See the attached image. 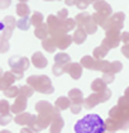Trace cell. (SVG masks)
<instances>
[{"instance_id":"1","label":"cell","mask_w":129,"mask_h":133,"mask_svg":"<svg viewBox=\"0 0 129 133\" xmlns=\"http://www.w3.org/2000/svg\"><path fill=\"white\" fill-rule=\"evenodd\" d=\"M105 122L98 114H87L75 124L76 133H105Z\"/></svg>"},{"instance_id":"6","label":"cell","mask_w":129,"mask_h":133,"mask_svg":"<svg viewBox=\"0 0 129 133\" xmlns=\"http://www.w3.org/2000/svg\"><path fill=\"white\" fill-rule=\"evenodd\" d=\"M105 55H106V48H104V47H103V48L99 47V48L95 50V56H96V57H104Z\"/></svg>"},{"instance_id":"7","label":"cell","mask_w":129,"mask_h":133,"mask_svg":"<svg viewBox=\"0 0 129 133\" xmlns=\"http://www.w3.org/2000/svg\"><path fill=\"white\" fill-rule=\"evenodd\" d=\"M33 24H38L42 22V14H36L34 17H33Z\"/></svg>"},{"instance_id":"5","label":"cell","mask_w":129,"mask_h":133,"mask_svg":"<svg viewBox=\"0 0 129 133\" xmlns=\"http://www.w3.org/2000/svg\"><path fill=\"white\" fill-rule=\"evenodd\" d=\"M56 105L61 108V109H66L67 107H69V102H67V99H65V98H61L58 99L57 102H56Z\"/></svg>"},{"instance_id":"10","label":"cell","mask_w":129,"mask_h":133,"mask_svg":"<svg viewBox=\"0 0 129 133\" xmlns=\"http://www.w3.org/2000/svg\"><path fill=\"white\" fill-rule=\"evenodd\" d=\"M1 133H10V132H6V131H3V132Z\"/></svg>"},{"instance_id":"9","label":"cell","mask_w":129,"mask_h":133,"mask_svg":"<svg viewBox=\"0 0 129 133\" xmlns=\"http://www.w3.org/2000/svg\"><path fill=\"white\" fill-rule=\"evenodd\" d=\"M123 52H124V55L129 58V48L128 47H124V48H123Z\"/></svg>"},{"instance_id":"8","label":"cell","mask_w":129,"mask_h":133,"mask_svg":"<svg viewBox=\"0 0 129 133\" xmlns=\"http://www.w3.org/2000/svg\"><path fill=\"white\" fill-rule=\"evenodd\" d=\"M23 11L28 13L27 6H24V5H18V14H19V15H24V13H23Z\"/></svg>"},{"instance_id":"2","label":"cell","mask_w":129,"mask_h":133,"mask_svg":"<svg viewBox=\"0 0 129 133\" xmlns=\"http://www.w3.org/2000/svg\"><path fill=\"white\" fill-rule=\"evenodd\" d=\"M33 62H34V65L37 66V67H40V69H43V67H46V65H47V61H46V58L40 55V53H37V55H34V57H33Z\"/></svg>"},{"instance_id":"3","label":"cell","mask_w":129,"mask_h":133,"mask_svg":"<svg viewBox=\"0 0 129 133\" xmlns=\"http://www.w3.org/2000/svg\"><path fill=\"white\" fill-rule=\"evenodd\" d=\"M62 127H63V121L61 119V118H58L56 122L52 124V127H51V132L52 133H58L62 129Z\"/></svg>"},{"instance_id":"4","label":"cell","mask_w":129,"mask_h":133,"mask_svg":"<svg viewBox=\"0 0 129 133\" xmlns=\"http://www.w3.org/2000/svg\"><path fill=\"white\" fill-rule=\"evenodd\" d=\"M85 38H86V34L84 33L82 29H77V31H76V34L73 36V39H75V42H76L77 44H80L81 42L85 41Z\"/></svg>"}]
</instances>
